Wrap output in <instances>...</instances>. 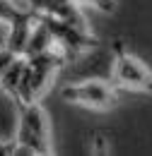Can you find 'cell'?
Here are the masks:
<instances>
[{
    "label": "cell",
    "mask_w": 152,
    "mask_h": 156,
    "mask_svg": "<svg viewBox=\"0 0 152 156\" xmlns=\"http://www.w3.org/2000/svg\"><path fill=\"white\" fill-rule=\"evenodd\" d=\"M12 154H34V156H48L53 154L51 147V122L48 113L44 111L41 101H32L19 106V122L15 142L10 144Z\"/></svg>",
    "instance_id": "6da1fadb"
},
{
    "label": "cell",
    "mask_w": 152,
    "mask_h": 156,
    "mask_svg": "<svg viewBox=\"0 0 152 156\" xmlns=\"http://www.w3.org/2000/svg\"><path fill=\"white\" fill-rule=\"evenodd\" d=\"M24 60H27L24 62V103L41 101V96L48 91L53 77L58 75V70L63 67L65 58L58 48H51V51L24 55Z\"/></svg>",
    "instance_id": "7a4b0ae2"
},
{
    "label": "cell",
    "mask_w": 152,
    "mask_h": 156,
    "mask_svg": "<svg viewBox=\"0 0 152 156\" xmlns=\"http://www.w3.org/2000/svg\"><path fill=\"white\" fill-rule=\"evenodd\" d=\"M111 82L116 89H131V91H152V72L142 60L126 51L121 41L114 43V65H111Z\"/></svg>",
    "instance_id": "3957f363"
},
{
    "label": "cell",
    "mask_w": 152,
    "mask_h": 156,
    "mask_svg": "<svg viewBox=\"0 0 152 156\" xmlns=\"http://www.w3.org/2000/svg\"><path fill=\"white\" fill-rule=\"evenodd\" d=\"M39 20L46 24V29L51 31V39H53V46L63 53V58L70 60L77 58L82 53H89L99 48V41L92 36L89 29H80L75 24H68V22L58 20L53 15H44V12H36Z\"/></svg>",
    "instance_id": "277c9868"
},
{
    "label": "cell",
    "mask_w": 152,
    "mask_h": 156,
    "mask_svg": "<svg viewBox=\"0 0 152 156\" xmlns=\"http://www.w3.org/2000/svg\"><path fill=\"white\" fill-rule=\"evenodd\" d=\"M60 98L82 106V108H92V111H111L118 103V89L114 82H104V79H87V82H77L63 87Z\"/></svg>",
    "instance_id": "5b68a950"
},
{
    "label": "cell",
    "mask_w": 152,
    "mask_h": 156,
    "mask_svg": "<svg viewBox=\"0 0 152 156\" xmlns=\"http://www.w3.org/2000/svg\"><path fill=\"white\" fill-rule=\"evenodd\" d=\"M77 5H92L97 10H101V12H114L116 10V0H73Z\"/></svg>",
    "instance_id": "8992f818"
},
{
    "label": "cell",
    "mask_w": 152,
    "mask_h": 156,
    "mask_svg": "<svg viewBox=\"0 0 152 156\" xmlns=\"http://www.w3.org/2000/svg\"><path fill=\"white\" fill-rule=\"evenodd\" d=\"M106 144H109L106 135L97 132V135H94V139H92V151H94V154H101V151L106 154V151H109V147H106Z\"/></svg>",
    "instance_id": "52a82bcc"
},
{
    "label": "cell",
    "mask_w": 152,
    "mask_h": 156,
    "mask_svg": "<svg viewBox=\"0 0 152 156\" xmlns=\"http://www.w3.org/2000/svg\"><path fill=\"white\" fill-rule=\"evenodd\" d=\"M150 96H152V91H150Z\"/></svg>",
    "instance_id": "ba28073f"
}]
</instances>
